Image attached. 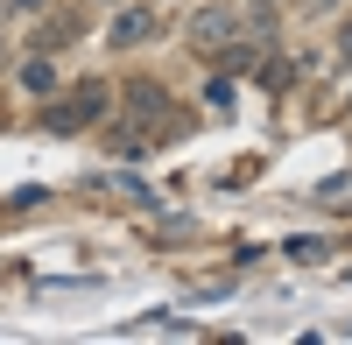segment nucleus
Segmentation results:
<instances>
[{
  "label": "nucleus",
  "mask_w": 352,
  "mask_h": 345,
  "mask_svg": "<svg viewBox=\"0 0 352 345\" xmlns=\"http://www.w3.org/2000/svg\"><path fill=\"white\" fill-rule=\"evenodd\" d=\"M232 36H240V14H232V8H197V21H190L197 49H226Z\"/></svg>",
  "instance_id": "3"
},
{
  "label": "nucleus",
  "mask_w": 352,
  "mask_h": 345,
  "mask_svg": "<svg viewBox=\"0 0 352 345\" xmlns=\"http://www.w3.org/2000/svg\"><path fill=\"white\" fill-rule=\"evenodd\" d=\"M106 113H113V85L85 78V85H71V99H43V127L50 134H78V127L106 120Z\"/></svg>",
  "instance_id": "1"
},
{
  "label": "nucleus",
  "mask_w": 352,
  "mask_h": 345,
  "mask_svg": "<svg viewBox=\"0 0 352 345\" xmlns=\"http://www.w3.org/2000/svg\"><path fill=\"white\" fill-rule=\"evenodd\" d=\"M21 92L28 99H50L56 92V64H50V56H28V64H21Z\"/></svg>",
  "instance_id": "5"
},
{
  "label": "nucleus",
  "mask_w": 352,
  "mask_h": 345,
  "mask_svg": "<svg viewBox=\"0 0 352 345\" xmlns=\"http://www.w3.org/2000/svg\"><path fill=\"white\" fill-rule=\"evenodd\" d=\"M338 49H345V64H352V21H345V36H338Z\"/></svg>",
  "instance_id": "8"
},
{
  "label": "nucleus",
  "mask_w": 352,
  "mask_h": 345,
  "mask_svg": "<svg viewBox=\"0 0 352 345\" xmlns=\"http://www.w3.org/2000/svg\"><path fill=\"white\" fill-rule=\"evenodd\" d=\"M120 106L134 113V120H169V99H162V85H120Z\"/></svg>",
  "instance_id": "4"
},
{
  "label": "nucleus",
  "mask_w": 352,
  "mask_h": 345,
  "mask_svg": "<svg viewBox=\"0 0 352 345\" xmlns=\"http://www.w3.org/2000/svg\"><path fill=\"white\" fill-rule=\"evenodd\" d=\"M303 8H310V14H331V8H338V0H303Z\"/></svg>",
  "instance_id": "7"
},
{
  "label": "nucleus",
  "mask_w": 352,
  "mask_h": 345,
  "mask_svg": "<svg viewBox=\"0 0 352 345\" xmlns=\"http://www.w3.org/2000/svg\"><path fill=\"white\" fill-rule=\"evenodd\" d=\"M247 8H275V0H247Z\"/></svg>",
  "instance_id": "9"
},
{
  "label": "nucleus",
  "mask_w": 352,
  "mask_h": 345,
  "mask_svg": "<svg viewBox=\"0 0 352 345\" xmlns=\"http://www.w3.org/2000/svg\"><path fill=\"white\" fill-rule=\"evenodd\" d=\"M0 64H8V36H0Z\"/></svg>",
  "instance_id": "10"
},
{
  "label": "nucleus",
  "mask_w": 352,
  "mask_h": 345,
  "mask_svg": "<svg viewBox=\"0 0 352 345\" xmlns=\"http://www.w3.org/2000/svg\"><path fill=\"white\" fill-rule=\"evenodd\" d=\"M204 99H212L219 113H232V78H212V85H204Z\"/></svg>",
  "instance_id": "6"
},
{
  "label": "nucleus",
  "mask_w": 352,
  "mask_h": 345,
  "mask_svg": "<svg viewBox=\"0 0 352 345\" xmlns=\"http://www.w3.org/2000/svg\"><path fill=\"white\" fill-rule=\"evenodd\" d=\"M106 43L113 49H141V43H155V8H120L106 28Z\"/></svg>",
  "instance_id": "2"
}]
</instances>
